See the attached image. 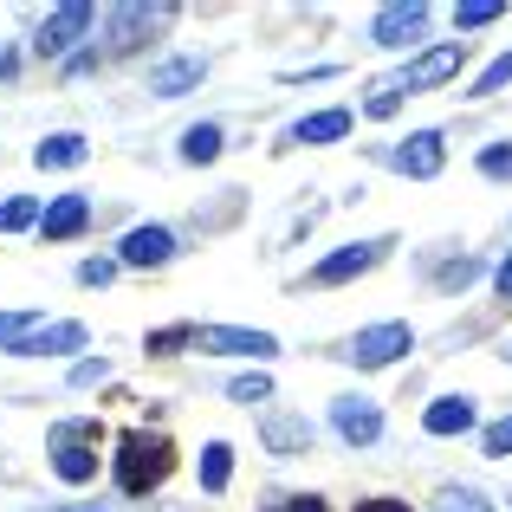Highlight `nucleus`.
I'll use <instances>...</instances> for the list:
<instances>
[{"mask_svg":"<svg viewBox=\"0 0 512 512\" xmlns=\"http://www.w3.org/2000/svg\"><path fill=\"white\" fill-rule=\"evenodd\" d=\"M98 422H59L52 428V474L65 480V487H85L91 474H98Z\"/></svg>","mask_w":512,"mask_h":512,"instance_id":"3","label":"nucleus"},{"mask_svg":"<svg viewBox=\"0 0 512 512\" xmlns=\"http://www.w3.org/2000/svg\"><path fill=\"white\" fill-rule=\"evenodd\" d=\"M435 506H441V512H493V500H487L480 487H441Z\"/></svg>","mask_w":512,"mask_h":512,"instance_id":"23","label":"nucleus"},{"mask_svg":"<svg viewBox=\"0 0 512 512\" xmlns=\"http://www.w3.org/2000/svg\"><path fill=\"white\" fill-rule=\"evenodd\" d=\"M104 370H111V363H104V357H85V363H72V383H98Z\"/></svg>","mask_w":512,"mask_h":512,"instance_id":"31","label":"nucleus"},{"mask_svg":"<svg viewBox=\"0 0 512 512\" xmlns=\"http://www.w3.org/2000/svg\"><path fill=\"white\" fill-rule=\"evenodd\" d=\"M169 467H175V448H169L163 435H143V428H130V435L117 441V487H124V493L163 487Z\"/></svg>","mask_w":512,"mask_h":512,"instance_id":"2","label":"nucleus"},{"mask_svg":"<svg viewBox=\"0 0 512 512\" xmlns=\"http://www.w3.org/2000/svg\"><path fill=\"white\" fill-rule=\"evenodd\" d=\"M201 78H208V59H163L150 72V91L156 98H182V91H195Z\"/></svg>","mask_w":512,"mask_h":512,"instance_id":"15","label":"nucleus"},{"mask_svg":"<svg viewBox=\"0 0 512 512\" xmlns=\"http://www.w3.org/2000/svg\"><path fill=\"white\" fill-rule=\"evenodd\" d=\"M33 512H91V506H33Z\"/></svg>","mask_w":512,"mask_h":512,"instance_id":"37","label":"nucleus"},{"mask_svg":"<svg viewBox=\"0 0 512 512\" xmlns=\"http://www.w3.org/2000/svg\"><path fill=\"white\" fill-rule=\"evenodd\" d=\"M441 163H448V143H441V130H415V137H402L396 150H389V169L409 175V182L441 175Z\"/></svg>","mask_w":512,"mask_h":512,"instance_id":"6","label":"nucleus"},{"mask_svg":"<svg viewBox=\"0 0 512 512\" xmlns=\"http://www.w3.org/2000/svg\"><path fill=\"white\" fill-rule=\"evenodd\" d=\"M46 221V208H39V195H7L0 201V234H20V227Z\"/></svg>","mask_w":512,"mask_h":512,"instance_id":"21","label":"nucleus"},{"mask_svg":"<svg viewBox=\"0 0 512 512\" xmlns=\"http://www.w3.org/2000/svg\"><path fill=\"white\" fill-rule=\"evenodd\" d=\"M493 286H500V299H512V253H506L500 266H493Z\"/></svg>","mask_w":512,"mask_h":512,"instance_id":"34","label":"nucleus"},{"mask_svg":"<svg viewBox=\"0 0 512 512\" xmlns=\"http://www.w3.org/2000/svg\"><path fill=\"white\" fill-rule=\"evenodd\" d=\"M409 350H415V331L402 325V318H389V325H363L357 338L344 344V357L357 363V370H383V363L409 357Z\"/></svg>","mask_w":512,"mask_h":512,"instance_id":"4","label":"nucleus"},{"mask_svg":"<svg viewBox=\"0 0 512 512\" xmlns=\"http://www.w3.org/2000/svg\"><path fill=\"white\" fill-rule=\"evenodd\" d=\"M169 253H175L169 227H130L117 240V266H169Z\"/></svg>","mask_w":512,"mask_h":512,"instance_id":"12","label":"nucleus"},{"mask_svg":"<svg viewBox=\"0 0 512 512\" xmlns=\"http://www.w3.org/2000/svg\"><path fill=\"white\" fill-rule=\"evenodd\" d=\"M422 428H428V435H467V428H474V402H467V396H441V402H428Z\"/></svg>","mask_w":512,"mask_h":512,"instance_id":"17","label":"nucleus"},{"mask_svg":"<svg viewBox=\"0 0 512 512\" xmlns=\"http://www.w3.org/2000/svg\"><path fill=\"white\" fill-rule=\"evenodd\" d=\"M467 65V46L454 39V46H428V52H415L402 72H389L383 85L370 91V104H363V117H389L402 98H415V91H435V85H454V72Z\"/></svg>","mask_w":512,"mask_h":512,"instance_id":"1","label":"nucleus"},{"mask_svg":"<svg viewBox=\"0 0 512 512\" xmlns=\"http://www.w3.org/2000/svg\"><path fill=\"white\" fill-rule=\"evenodd\" d=\"M474 273H480L474 260H454V266H441L435 279H441V286H454V292H461V286H467V279H474Z\"/></svg>","mask_w":512,"mask_h":512,"instance_id":"30","label":"nucleus"},{"mask_svg":"<svg viewBox=\"0 0 512 512\" xmlns=\"http://www.w3.org/2000/svg\"><path fill=\"white\" fill-rule=\"evenodd\" d=\"M454 20L461 26H487V20H500V0H467V7H454Z\"/></svg>","mask_w":512,"mask_h":512,"instance_id":"28","label":"nucleus"},{"mask_svg":"<svg viewBox=\"0 0 512 512\" xmlns=\"http://www.w3.org/2000/svg\"><path fill=\"white\" fill-rule=\"evenodd\" d=\"M227 474H234V448H227V441H208V448H201V487L221 493Z\"/></svg>","mask_w":512,"mask_h":512,"instance_id":"20","label":"nucleus"},{"mask_svg":"<svg viewBox=\"0 0 512 512\" xmlns=\"http://www.w3.org/2000/svg\"><path fill=\"white\" fill-rule=\"evenodd\" d=\"M480 448H487L493 461H506V454H512V415H506V422H493L487 435H480Z\"/></svg>","mask_w":512,"mask_h":512,"instance_id":"27","label":"nucleus"},{"mask_svg":"<svg viewBox=\"0 0 512 512\" xmlns=\"http://www.w3.org/2000/svg\"><path fill=\"white\" fill-rule=\"evenodd\" d=\"M506 357H512V350H506Z\"/></svg>","mask_w":512,"mask_h":512,"instance_id":"38","label":"nucleus"},{"mask_svg":"<svg viewBox=\"0 0 512 512\" xmlns=\"http://www.w3.org/2000/svg\"><path fill=\"white\" fill-rule=\"evenodd\" d=\"M91 20H98V13H91L85 0H65V7H52L46 20H39V39H33L39 59H59V52H72L78 39L91 33Z\"/></svg>","mask_w":512,"mask_h":512,"instance_id":"5","label":"nucleus"},{"mask_svg":"<svg viewBox=\"0 0 512 512\" xmlns=\"http://www.w3.org/2000/svg\"><path fill=\"white\" fill-rule=\"evenodd\" d=\"M260 441L273 454H305L312 448V422H305V415H273V422L260 428Z\"/></svg>","mask_w":512,"mask_h":512,"instance_id":"18","label":"nucleus"},{"mask_svg":"<svg viewBox=\"0 0 512 512\" xmlns=\"http://www.w3.org/2000/svg\"><path fill=\"white\" fill-rule=\"evenodd\" d=\"M0 78H13V52L7 46H0Z\"/></svg>","mask_w":512,"mask_h":512,"instance_id":"36","label":"nucleus"},{"mask_svg":"<svg viewBox=\"0 0 512 512\" xmlns=\"http://www.w3.org/2000/svg\"><path fill=\"white\" fill-rule=\"evenodd\" d=\"M357 512H409V506H396V500H363Z\"/></svg>","mask_w":512,"mask_h":512,"instance_id":"35","label":"nucleus"},{"mask_svg":"<svg viewBox=\"0 0 512 512\" xmlns=\"http://www.w3.org/2000/svg\"><path fill=\"white\" fill-rule=\"evenodd\" d=\"M26 331H39V318H33V312H0V344H7V350L20 344Z\"/></svg>","mask_w":512,"mask_h":512,"instance_id":"25","label":"nucleus"},{"mask_svg":"<svg viewBox=\"0 0 512 512\" xmlns=\"http://www.w3.org/2000/svg\"><path fill=\"white\" fill-rule=\"evenodd\" d=\"M85 156H91V143L78 137V130H59V137L33 143V169H78Z\"/></svg>","mask_w":512,"mask_h":512,"instance_id":"16","label":"nucleus"},{"mask_svg":"<svg viewBox=\"0 0 512 512\" xmlns=\"http://www.w3.org/2000/svg\"><path fill=\"white\" fill-rule=\"evenodd\" d=\"M331 428H338L350 448H370V441H383V409L370 396H338L331 402Z\"/></svg>","mask_w":512,"mask_h":512,"instance_id":"9","label":"nucleus"},{"mask_svg":"<svg viewBox=\"0 0 512 512\" xmlns=\"http://www.w3.org/2000/svg\"><path fill=\"white\" fill-rule=\"evenodd\" d=\"M506 78H512V52H500V59H493V65H487V72H480V78H474V98H493V91H500V85H506Z\"/></svg>","mask_w":512,"mask_h":512,"instance_id":"24","label":"nucleus"},{"mask_svg":"<svg viewBox=\"0 0 512 512\" xmlns=\"http://www.w3.org/2000/svg\"><path fill=\"white\" fill-rule=\"evenodd\" d=\"M422 33H428V7H422V0H409V7H383V13H376V26H370V39H376V46H389V52L415 46Z\"/></svg>","mask_w":512,"mask_h":512,"instance_id":"10","label":"nucleus"},{"mask_svg":"<svg viewBox=\"0 0 512 512\" xmlns=\"http://www.w3.org/2000/svg\"><path fill=\"white\" fill-rule=\"evenodd\" d=\"M227 396H234V402H266V396H273V383H266V376H234Z\"/></svg>","mask_w":512,"mask_h":512,"instance_id":"26","label":"nucleus"},{"mask_svg":"<svg viewBox=\"0 0 512 512\" xmlns=\"http://www.w3.org/2000/svg\"><path fill=\"white\" fill-rule=\"evenodd\" d=\"M214 156H221V124L182 130V163H214Z\"/></svg>","mask_w":512,"mask_h":512,"instance_id":"22","label":"nucleus"},{"mask_svg":"<svg viewBox=\"0 0 512 512\" xmlns=\"http://www.w3.org/2000/svg\"><path fill=\"white\" fill-rule=\"evenodd\" d=\"M91 227V195H59L46 201V221H39V240H72Z\"/></svg>","mask_w":512,"mask_h":512,"instance_id":"14","label":"nucleus"},{"mask_svg":"<svg viewBox=\"0 0 512 512\" xmlns=\"http://www.w3.org/2000/svg\"><path fill=\"white\" fill-rule=\"evenodd\" d=\"M350 137V111H312L292 124V143H338Z\"/></svg>","mask_w":512,"mask_h":512,"instance_id":"19","label":"nucleus"},{"mask_svg":"<svg viewBox=\"0 0 512 512\" xmlns=\"http://www.w3.org/2000/svg\"><path fill=\"white\" fill-rule=\"evenodd\" d=\"M175 7H111L104 13V26H111V52H130L150 26H163Z\"/></svg>","mask_w":512,"mask_h":512,"instance_id":"13","label":"nucleus"},{"mask_svg":"<svg viewBox=\"0 0 512 512\" xmlns=\"http://www.w3.org/2000/svg\"><path fill=\"white\" fill-rule=\"evenodd\" d=\"M195 350L208 357H273V338L266 331H240V325H195Z\"/></svg>","mask_w":512,"mask_h":512,"instance_id":"8","label":"nucleus"},{"mask_svg":"<svg viewBox=\"0 0 512 512\" xmlns=\"http://www.w3.org/2000/svg\"><path fill=\"white\" fill-rule=\"evenodd\" d=\"M480 169H487V175H512V150H487V156H480Z\"/></svg>","mask_w":512,"mask_h":512,"instance_id":"32","label":"nucleus"},{"mask_svg":"<svg viewBox=\"0 0 512 512\" xmlns=\"http://www.w3.org/2000/svg\"><path fill=\"white\" fill-rule=\"evenodd\" d=\"M383 253H389V240H357V247L325 253V260L312 266V286H344V279H363L370 266H383Z\"/></svg>","mask_w":512,"mask_h":512,"instance_id":"7","label":"nucleus"},{"mask_svg":"<svg viewBox=\"0 0 512 512\" xmlns=\"http://www.w3.org/2000/svg\"><path fill=\"white\" fill-rule=\"evenodd\" d=\"M117 279V260H85L78 266V286H111Z\"/></svg>","mask_w":512,"mask_h":512,"instance_id":"29","label":"nucleus"},{"mask_svg":"<svg viewBox=\"0 0 512 512\" xmlns=\"http://www.w3.org/2000/svg\"><path fill=\"white\" fill-rule=\"evenodd\" d=\"M266 512H331L325 500H312V493H305V500H279V506H266Z\"/></svg>","mask_w":512,"mask_h":512,"instance_id":"33","label":"nucleus"},{"mask_svg":"<svg viewBox=\"0 0 512 512\" xmlns=\"http://www.w3.org/2000/svg\"><path fill=\"white\" fill-rule=\"evenodd\" d=\"M65 350H85V325H78V318H52V325L26 331V338L13 344V357H65Z\"/></svg>","mask_w":512,"mask_h":512,"instance_id":"11","label":"nucleus"}]
</instances>
